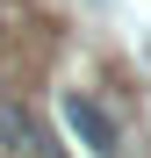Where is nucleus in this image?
<instances>
[{
	"instance_id": "1",
	"label": "nucleus",
	"mask_w": 151,
	"mask_h": 158,
	"mask_svg": "<svg viewBox=\"0 0 151 158\" xmlns=\"http://www.w3.org/2000/svg\"><path fill=\"white\" fill-rule=\"evenodd\" d=\"M0 151H7V158H65V137L43 122L36 101L0 94Z\"/></svg>"
},
{
	"instance_id": "2",
	"label": "nucleus",
	"mask_w": 151,
	"mask_h": 158,
	"mask_svg": "<svg viewBox=\"0 0 151 158\" xmlns=\"http://www.w3.org/2000/svg\"><path fill=\"white\" fill-rule=\"evenodd\" d=\"M58 108H65V122L79 129V144H86L94 158H115V144H122V137H115V122H108V108H101L94 94L65 86V94H58Z\"/></svg>"
}]
</instances>
